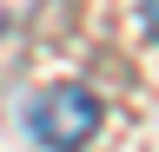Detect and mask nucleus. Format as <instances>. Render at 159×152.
Listing matches in <instances>:
<instances>
[{
	"label": "nucleus",
	"instance_id": "1",
	"mask_svg": "<svg viewBox=\"0 0 159 152\" xmlns=\"http://www.w3.org/2000/svg\"><path fill=\"white\" fill-rule=\"evenodd\" d=\"M27 126H33V139L47 145V152H80V145L99 132V99H93L86 86H73V80H66V86H47V93L33 99Z\"/></svg>",
	"mask_w": 159,
	"mask_h": 152
},
{
	"label": "nucleus",
	"instance_id": "2",
	"mask_svg": "<svg viewBox=\"0 0 159 152\" xmlns=\"http://www.w3.org/2000/svg\"><path fill=\"white\" fill-rule=\"evenodd\" d=\"M146 27H152V33H159V0H146Z\"/></svg>",
	"mask_w": 159,
	"mask_h": 152
}]
</instances>
